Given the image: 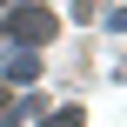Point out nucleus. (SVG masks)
<instances>
[{"label": "nucleus", "instance_id": "1", "mask_svg": "<svg viewBox=\"0 0 127 127\" xmlns=\"http://www.w3.org/2000/svg\"><path fill=\"white\" fill-rule=\"evenodd\" d=\"M54 27H60V20H54V13H40V7H20V13L7 20V33H13V40H27V47H47V40H54Z\"/></svg>", "mask_w": 127, "mask_h": 127}, {"label": "nucleus", "instance_id": "2", "mask_svg": "<svg viewBox=\"0 0 127 127\" xmlns=\"http://www.w3.org/2000/svg\"><path fill=\"white\" fill-rule=\"evenodd\" d=\"M7 80H40V60H33V54H13V60H7Z\"/></svg>", "mask_w": 127, "mask_h": 127}, {"label": "nucleus", "instance_id": "3", "mask_svg": "<svg viewBox=\"0 0 127 127\" xmlns=\"http://www.w3.org/2000/svg\"><path fill=\"white\" fill-rule=\"evenodd\" d=\"M40 127H80V107H54V121H40Z\"/></svg>", "mask_w": 127, "mask_h": 127}, {"label": "nucleus", "instance_id": "4", "mask_svg": "<svg viewBox=\"0 0 127 127\" xmlns=\"http://www.w3.org/2000/svg\"><path fill=\"white\" fill-rule=\"evenodd\" d=\"M20 121V107H13V100H7V87H0V127H13Z\"/></svg>", "mask_w": 127, "mask_h": 127}]
</instances>
